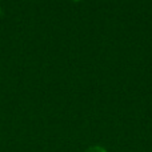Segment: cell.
<instances>
[{
  "instance_id": "cell-1",
  "label": "cell",
  "mask_w": 152,
  "mask_h": 152,
  "mask_svg": "<svg viewBox=\"0 0 152 152\" xmlns=\"http://www.w3.org/2000/svg\"><path fill=\"white\" fill-rule=\"evenodd\" d=\"M84 152H107V150H105L103 145H91V147H88Z\"/></svg>"
},
{
  "instance_id": "cell-2",
  "label": "cell",
  "mask_w": 152,
  "mask_h": 152,
  "mask_svg": "<svg viewBox=\"0 0 152 152\" xmlns=\"http://www.w3.org/2000/svg\"><path fill=\"white\" fill-rule=\"evenodd\" d=\"M75 1H80V0H75Z\"/></svg>"
}]
</instances>
